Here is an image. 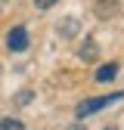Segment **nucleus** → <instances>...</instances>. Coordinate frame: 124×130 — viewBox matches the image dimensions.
<instances>
[{
  "label": "nucleus",
  "mask_w": 124,
  "mask_h": 130,
  "mask_svg": "<svg viewBox=\"0 0 124 130\" xmlns=\"http://www.w3.org/2000/svg\"><path fill=\"white\" fill-rule=\"evenodd\" d=\"M78 56H81V62H96V59H99V46H96V40H84L81 50H78Z\"/></svg>",
  "instance_id": "nucleus-4"
},
{
  "label": "nucleus",
  "mask_w": 124,
  "mask_h": 130,
  "mask_svg": "<svg viewBox=\"0 0 124 130\" xmlns=\"http://www.w3.org/2000/svg\"><path fill=\"white\" fill-rule=\"evenodd\" d=\"M118 99H124V93H112V96H96V99H84L81 105L74 108V115H78V118H90L93 111H99V108L112 105V102H118Z\"/></svg>",
  "instance_id": "nucleus-1"
},
{
  "label": "nucleus",
  "mask_w": 124,
  "mask_h": 130,
  "mask_svg": "<svg viewBox=\"0 0 124 130\" xmlns=\"http://www.w3.org/2000/svg\"><path fill=\"white\" fill-rule=\"evenodd\" d=\"M78 34V19L74 15H68V19L59 22V37H74Z\"/></svg>",
  "instance_id": "nucleus-6"
},
{
  "label": "nucleus",
  "mask_w": 124,
  "mask_h": 130,
  "mask_svg": "<svg viewBox=\"0 0 124 130\" xmlns=\"http://www.w3.org/2000/svg\"><path fill=\"white\" fill-rule=\"evenodd\" d=\"M0 130H25V124L19 118H0Z\"/></svg>",
  "instance_id": "nucleus-7"
},
{
  "label": "nucleus",
  "mask_w": 124,
  "mask_h": 130,
  "mask_svg": "<svg viewBox=\"0 0 124 130\" xmlns=\"http://www.w3.org/2000/svg\"><path fill=\"white\" fill-rule=\"evenodd\" d=\"M6 46H9L12 53H22L25 46H28V31H25L22 25H16L9 34H6Z\"/></svg>",
  "instance_id": "nucleus-2"
},
{
  "label": "nucleus",
  "mask_w": 124,
  "mask_h": 130,
  "mask_svg": "<svg viewBox=\"0 0 124 130\" xmlns=\"http://www.w3.org/2000/svg\"><path fill=\"white\" fill-rule=\"evenodd\" d=\"M53 3H56V0H34V6H37V9H50Z\"/></svg>",
  "instance_id": "nucleus-9"
},
{
  "label": "nucleus",
  "mask_w": 124,
  "mask_h": 130,
  "mask_svg": "<svg viewBox=\"0 0 124 130\" xmlns=\"http://www.w3.org/2000/svg\"><path fill=\"white\" fill-rule=\"evenodd\" d=\"M115 74H118V65H115V62H105V65H99L96 80H99V84H108V80H112Z\"/></svg>",
  "instance_id": "nucleus-5"
},
{
  "label": "nucleus",
  "mask_w": 124,
  "mask_h": 130,
  "mask_svg": "<svg viewBox=\"0 0 124 130\" xmlns=\"http://www.w3.org/2000/svg\"><path fill=\"white\" fill-rule=\"evenodd\" d=\"M71 130H87V127H71Z\"/></svg>",
  "instance_id": "nucleus-10"
},
{
  "label": "nucleus",
  "mask_w": 124,
  "mask_h": 130,
  "mask_svg": "<svg viewBox=\"0 0 124 130\" xmlns=\"http://www.w3.org/2000/svg\"><path fill=\"white\" fill-rule=\"evenodd\" d=\"M28 102H31V90H22L16 96V105H28Z\"/></svg>",
  "instance_id": "nucleus-8"
},
{
  "label": "nucleus",
  "mask_w": 124,
  "mask_h": 130,
  "mask_svg": "<svg viewBox=\"0 0 124 130\" xmlns=\"http://www.w3.org/2000/svg\"><path fill=\"white\" fill-rule=\"evenodd\" d=\"M93 12H96L99 19H112L118 12V0H93Z\"/></svg>",
  "instance_id": "nucleus-3"
}]
</instances>
